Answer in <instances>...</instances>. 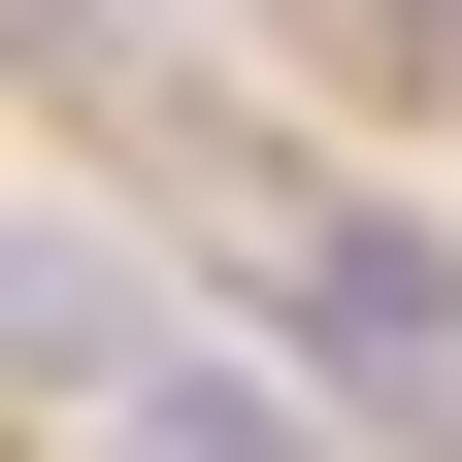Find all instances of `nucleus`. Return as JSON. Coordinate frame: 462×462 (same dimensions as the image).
Returning a JSON list of instances; mask_svg holds the SVG:
<instances>
[{"instance_id":"nucleus-2","label":"nucleus","mask_w":462,"mask_h":462,"mask_svg":"<svg viewBox=\"0 0 462 462\" xmlns=\"http://www.w3.org/2000/svg\"><path fill=\"white\" fill-rule=\"evenodd\" d=\"M0 364H33V396H133V364H165V330H133V298H99L67 231H0Z\"/></svg>"},{"instance_id":"nucleus-3","label":"nucleus","mask_w":462,"mask_h":462,"mask_svg":"<svg viewBox=\"0 0 462 462\" xmlns=\"http://www.w3.org/2000/svg\"><path fill=\"white\" fill-rule=\"evenodd\" d=\"M133 462H330V430H264L231 364H133Z\"/></svg>"},{"instance_id":"nucleus-1","label":"nucleus","mask_w":462,"mask_h":462,"mask_svg":"<svg viewBox=\"0 0 462 462\" xmlns=\"http://www.w3.org/2000/svg\"><path fill=\"white\" fill-rule=\"evenodd\" d=\"M264 330H298V364L364 396L396 462H462V264H430V231H364V199H264Z\"/></svg>"}]
</instances>
